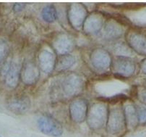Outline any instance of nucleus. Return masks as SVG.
Returning <instances> with one entry per match:
<instances>
[{"label":"nucleus","instance_id":"obj_1","mask_svg":"<svg viewBox=\"0 0 146 137\" xmlns=\"http://www.w3.org/2000/svg\"><path fill=\"white\" fill-rule=\"evenodd\" d=\"M109 115V108L106 104L98 102L93 104L88 109L86 122L93 131H98L106 126Z\"/></svg>","mask_w":146,"mask_h":137},{"label":"nucleus","instance_id":"obj_2","mask_svg":"<svg viewBox=\"0 0 146 137\" xmlns=\"http://www.w3.org/2000/svg\"><path fill=\"white\" fill-rule=\"evenodd\" d=\"M84 86V79L80 75L76 73H70L62 79L60 88L64 96L74 97L82 92Z\"/></svg>","mask_w":146,"mask_h":137},{"label":"nucleus","instance_id":"obj_3","mask_svg":"<svg viewBox=\"0 0 146 137\" xmlns=\"http://www.w3.org/2000/svg\"><path fill=\"white\" fill-rule=\"evenodd\" d=\"M106 128L108 134L111 135H119L124 131L127 127L123 108L113 107L109 111Z\"/></svg>","mask_w":146,"mask_h":137},{"label":"nucleus","instance_id":"obj_4","mask_svg":"<svg viewBox=\"0 0 146 137\" xmlns=\"http://www.w3.org/2000/svg\"><path fill=\"white\" fill-rule=\"evenodd\" d=\"M38 127L41 133L51 137H59L63 134L62 126L51 115H43L37 120Z\"/></svg>","mask_w":146,"mask_h":137},{"label":"nucleus","instance_id":"obj_5","mask_svg":"<svg viewBox=\"0 0 146 137\" xmlns=\"http://www.w3.org/2000/svg\"><path fill=\"white\" fill-rule=\"evenodd\" d=\"M111 67L116 76L127 78L134 75L136 70V65L128 57L118 56L112 60Z\"/></svg>","mask_w":146,"mask_h":137},{"label":"nucleus","instance_id":"obj_6","mask_svg":"<svg viewBox=\"0 0 146 137\" xmlns=\"http://www.w3.org/2000/svg\"><path fill=\"white\" fill-rule=\"evenodd\" d=\"M90 62L96 70L98 72H106L111 66L112 59L107 50L96 48L90 53Z\"/></svg>","mask_w":146,"mask_h":137},{"label":"nucleus","instance_id":"obj_7","mask_svg":"<svg viewBox=\"0 0 146 137\" xmlns=\"http://www.w3.org/2000/svg\"><path fill=\"white\" fill-rule=\"evenodd\" d=\"M88 15L87 9L81 3L71 4L67 9L68 21L75 30H80L82 28Z\"/></svg>","mask_w":146,"mask_h":137},{"label":"nucleus","instance_id":"obj_8","mask_svg":"<svg viewBox=\"0 0 146 137\" xmlns=\"http://www.w3.org/2000/svg\"><path fill=\"white\" fill-rule=\"evenodd\" d=\"M31 106V100L25 94H14L8 98L6 107L9 111L16 115H23L29 110Z\"/></svg>","mask_w":146,"mask_h":137},{"label":"nucleus","instance_id":"obj_9","mask_svg":"<svg viewBox=\"0 0 146 137\" xmlns=\"http://www.w3.org/2000/svg\"><path fill=\"white\" fill-rule=\"evenodd\" d=\"M88 105L84 99L78 98L73 100L69 105V112L72 121L75 123L84 122L87 118Z\"/></svg>","mask_w":146,"mask_h":137},{"label":"nucleus","instance_id":"obj_10","mask_svg":"<svg viewBox=\"0 0 146 137\" xmlns=\"http://www.w3.org/2000/svg\"><path fill=\"white\" fill-rule=\"evenodd\" d=\"M40 69L38 65L32 61H25L21 67L20 80L25 85L31 86L38 81Z\"/></svg>","mask_w":146,"mask_h":137},{"label":"nucleus","instance_id":"obj_11","mask_svg":"<svg viewBox=\"0 0 146 137\" xmlns=\"http://www.w3.org/2000/svg\"><path fill=\"white\" fill-rule=\"evenodd\" d=\"M52 47L56 54L61 56L70 54L75 47V42L70 35L63 33H59L54 39Z\"/></svg>","mask_w":146,"mask_h":137},{"label":"nucleus","instance_id":"obj_12","mask_svg":"<svg viewBox=\"0 0 146 137\" xmlns=\"http://www.w3.org/2000/svg\"><path fill=\"white\" fill-rule=\"evenodd\" d=\"M56 58L54 53L44 49L38 55V66L39 69L46 74H50L54 70Z\"/></svg>","mask_w":146,"mask_h":137},{"label":"nucleus","instance_id":"obj_13","mask_svg":"<svg viewBox=\"0 0 146 137\" xmlns=\"http://www.w3.org/2000/svg\"><path fill=\"white\" fill-rule=\"evenodd\" d=\"M127 45L132 51L146 56V36L138 32H129L126 36Z\"/></svg>","mask_w":146,"mask_h":137},{"label":"nucleus","instance_id":"obj_14","mask_svg":"<svg viewBox=\"0 0 146 137\" xmlns=\"http://www.w3.org/2000/svg\"><path fill=\"white\" fill-rule=\"evenodd\" d=\"M104 20L101 15L97 13L88 15L85 20L82 28L86 33L88 35H96L102 30Z\"/></svg>","mask_w":146,"mask_h":137},{"label":"nucleus","instance_id":"obj_15","mask_svg":"<svg viewBox=\"0 0 146 137\" xmlns=\"http://www.w3.org/2000/svg\"><path fill=\"white\" fill-rule=\"evenodd\" d=\"M20 74H21L20 65L17 62L12 60L9 69L2 78L5 82V86L8 89H16L20 82Z\"/></svg>","mask_w":146,"mask_h":137},{"label":"nucleus","instance_id":"obj_16","mask_svg":"<svg viewBox=\"0 0 146 137\" xmlns=\"http://www.w3.org/2000/svg\"><path fill=\"white\" fill-rule=\"evenodd\" d=\"M126 127L129 130H134L137 128L139 123L137 108L132 104H127L123 108Z\"/></svg>","mask_w":146,"mask_h":137},{"label":"nucleus","instance_id":"obj_17","mask_svg":"<svg viewBox=\"0 0 146 137\" xmlns=\"http://www.w3.org/2000/svg\"><path fill=\"white\" fill-rule=\"evenodd\" d=\"M122 34V27L115 21L109 20L104 25L103 36L106 40H115L121 37Z\"/></svg>","mask_w":146,"mask_h":137},{"label":"nucleus","instance_id":"obj_18","mask_svg":"<svg viewBox=\"0 0 146 137\" xmlns=\"http://www.w3.org/2000/svg\"><path fill=\"white\" fill-rule=\"evenodd\" d=\"M75 58L72 55L67 54V55H61L56 59L55 70L58 72L66 71L71 68L75 63Z\"/></svg>","mask_w":146,"mask_h":137},{"label":"nucleus","instance_id":"obj_19","mask_svg":"<svg viewBox=\"0 0 146 137\" xmlns=\"http://www.w3.org/2000/svg\"><path fill=\"white\" fill-rule=\"evenodd\" d=\"M41 17L45 22L51 23L54 22L57 18V12L55 7L52 5H48L44 7L41 10Z\"/></svg>","mask_w":146,"mask_h":137},{"label":"nucleus","instance_id":"obj_20","mask_svg":"<svg viewBox=\"0 0 146 137\" xmlns=\"http://www.w3.org/2000/svg\"><path fill=\"white\" fill-rule=\"evenodd\" d=\"M9 52V44L5 39H0V65L7 59Z\"/></svg>","mask_w":146,"mask_h":137},{"label":"nucleus","instance_id":"obj_21","mask_svg":"<svg viewBox=\"0 0 146 137\" xmlns=\"http://www.w3.org/2000/svg\"><path fill=\"white\" fill-rule=\"evenodd\" d=\"M137 108V115H138L139 123H145L146 122V108L140 107Z\"/></svg>","mask_w":146,"mask_h":137},{"label":"nucleus","instance_id":"obj_22","mask_svg":"<svg viewBox=\"0 0 146 137\" xmlns=\"http://www.w3.org/2000/svg\"><path fill=\"white\" fill-rule=\"evenodd\" d=\"M26 4L25 3H15L13 7V12L15 13H19L25 9Z\"/></svg>","mask_w":146,"mask_h":137},{"label":"nucleus","instance_id":"obj_23","mask_svg":"<svg viewBox=\"0 0 146 137\" xmlns=\"http://www.w3.org/2000/svg\"><path fill=\"white\" fill-rule=\"evenodd\" d=\"M137 97H138L139 100H140L143 104H144L145 105H146V89L140 91V92L138 93Z\"/></svg>","mask_w":146,"mask_h":137},{"label":"nucleus","instance_id":"obj_24","mask_svg":"<svg viewBox=\"0 0 146 137\" xmlns=\"http://www.w3.org/2000/svg\"><path fill=\"white\" fill-rule=\"evenodd\" d=\"M140 67L142 73H143V74H145L146 75V59H143V60L140 62Z\"/></svg>","mask_w":146,"mask_h":137},{"label":"nucleus","instance_id":"obj_25","mask_svg":"<svg viewBox=\"0 0 146 137\" xmlns=\"http://www.w3.org/2000/svg\"><path fill=\"white\" fill-rule=\"evenodd\" d=\"M145 83H146V81H145Z\"/></svg>","mask_w":146,"mask_h":137},{"label":"nucleus","instance_id":"obj_26","mask_svg":"<svg viewBox=\"0 0 146 137\" xmlns=\"http://www.w3.org/2000/svg\"><path fill=\"white\" fill-rule=\"evenodd\" d=\"M0 137H1V136H0Z\"/></svg>","mask_w":146,"mask_h":137}]
</instances>
